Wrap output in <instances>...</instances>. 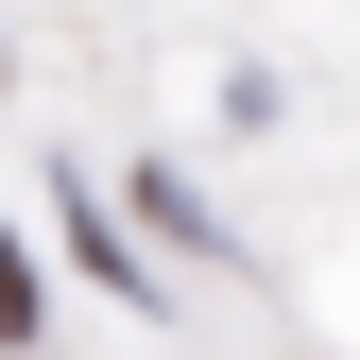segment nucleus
<instances>
[{
  "instance_id": "obj_1",
  "label": "nucleus",
  "mask_w": 360,
  "mask_h": 360,
  "mask_svg": "<svg viewBox=\"0 0 360 360\" xmlns=\"http://www.w3.org/2000/svg\"><path fill=\"white\" fill-rule=\"evenodd\" d=\"M0 343H34V257L0 240Z\"/></svg>"
}]
</instances>
